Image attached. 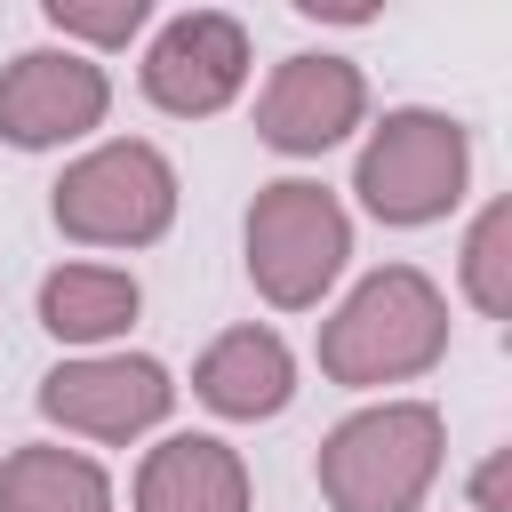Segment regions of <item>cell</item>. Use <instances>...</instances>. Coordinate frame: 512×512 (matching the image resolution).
<instances>
[{"instance_id": "obj_1", "label": "cell", "mask_w": 512, "mask_h": 512, "mask_svg": "<svg viewBox=\"0 0 512 512\" xmlns=\"http://www.w3.org/2000/svg\"><path fill=\"white\" fill-rule=\"evenodd\" d=\"M448 352V296L416 272V264H384L368 272L328 320H320V376L376 392V384H408L424 368H440Z\"/></svg>"}, {"instance_id": "obj_2", "label": "cell", "mask_w": 512, "mask_h": 512, "mask_svg": "<svg viewBox=\"0 0 512 512\" xmlns=\"http://www.w3.org/2000/svg\"><path fill=\"white\" fill-rule=\"evenodd\" d=\"M440 448H448V424L432 400H376L320 440L312 480L328 512H416L440 480Z\"/></svg>"}, {"instance_id": "obj_3", "label": "cell", "mask_w": 512, "mask_h": 512, "mask_svg": "<svg viewBox=\"0 0 512 512\" xmlns=\"http://www.w3.org/2000/svg\"><path fill=\"white\" fill-rule=\"evenodd\" d=\"M472 184V136L464 120L432 112V104H400L368 128L360 144V168H352V192L376 224H440Z\"/></svg>"}, {"instance_id": "obj_4", "label": "cell", "mask_w": 512, "mask_h": 512, "mask_svg": "<svg viewBox=\"0 0 512 512\" xmlns=\"http://www.w3.org/2000/svg\"><path fill=\"white\" fill-rule=\"evenodd\" d=\"M48 216L64 240L80 248H152L168 224H176V168L160 144L144 136H112L96 152H80L56 192H48Z\"/></svg>"}, {"instance_id": "obj_5", "label": "cell", "mask_w": 512, "mask_h": 512, "mask_svg": "<svg viewBox=\"0 0 512 512\" xmlns=\"http://www.w3.org/2000/svg\"><path fill=\"white\" fill-rule=\"evenodd\" d=\"M352 256V216L328 184L280 176L248 200V280L280 312H312Z\"/></svg>"}, {"instance_id": "obj_6", "label": "cell", "mask_w": 512, "mask_h": 512, "mask_svg": "<svg viewBox=\"0 0 512 512\" xmlns=\"http://www.w3.org/2000/svg\"><path fill=\"white\" fill-rule=\"evenodd\" d=\"M176 408V376L152 352H80L40 376V416L80 440H136Z\"/></svg>"}, {"instance_id": "obj_7", "label": "cell", "mask_w": 512, "mask_h": 512, "mask_svg": "<svg viewBox=\"0 0 512 512\" xmlns=\"http://www.w3.org/2000/svg\"><path fill=\"white\" fill-rule=\"evenodd\" d=\"M144 96L176 120H208L248 88V24L224 8H184L144 48Z\"/></svg>"}, {"instance_id": "obj_8", "label": "cell", "mask_w": 512, "mask_h": 512, "mask_svg": "<svg viewBox=\"0 0 512 512\" xmlns=\"http://www.w3.org/2000/svg\"><path fill=\"white\" fill-rule=\"evenodd\" d=\"M104 112H112V80L80 48H24L0 72V144L16 152H56L104 128Z\"/></svg>"}, {"instance_id": "obj_9", "label": "cell", "mask_w": 512, "mask_h": 512, "mask_svg": "<svg viewBox=\"0 0 512 512\" xmlns=\"http://www.w3.org/2000/svg\"><path fill=\"white\" fill-rule=\"evenodd\" d=\"M368 120V80L352 56H280L256 96V136L288 160H320Z\"/></svg>"}, {"instance_id": "obj_10", "label": "cell", "mask_w": 512, "mask_h": 512, "mask_svg": "<svg viewBox=\"0 0 512 512\" xmlns=\"http://www.w3.org/2000/svg\"><path fill=\"white\" fill-rule=\"evenodd\" d=\"M192 400L224 424H256L280 416L296 400V352L272 328H224L200 360H192Z\"/></svg>"}, {"instance_id": "obj_11", "label": "cell", "mask_w": 512, "mask_h": 512, "mask_svg": "<svg viewBox=\"0 0 512 512\" xmlns=\"http://www.w3.org/2000/svg\"><path fill=\"white\" fill-rule=\"evenodd\" d=\"M136 512H248V464L216 432H168L136 464Z\"/></svg>"}, {"instance_id": "obj_12", "label": "cell", "mask_w": 512, "mask_h": 512, "mask_svg": "<svg viewBox=\"0 0 512 512\" xmlns=\"http://www.w3.org/2000/svg\"><path fill=\"white\" fill-rule=\"evenodd\" d=\"M136 312H144V288H136V272H120V264H56V272L40 280V328H48L56 344L96 352V344L128 336Z\"/></svg>"}, {"instance_id": "obj_13", "label": "cell", "mask_w": 512, "mask_h": 512, "mask_svg": "<svg viewBox=\"0 0 512 512\" xmlns=\"http://www.w3.org/2000/svg\"><path fill=\"white\" fill-rule=\"evenodd\" d=\"M0 512H112V480L80 448H8L0 456Z\"/></svg>"}, {"instance_id": "obj_14", "label": "cell", "mask_w": 512, "mask_h": 512, "mask_svg": "<svg viewBox=\"0 0 512 512\" xmlns=\"http://www.w3.org/2000/svg\"><path fill=\"white\" fill-rule=\"evenodd\" d=\"M464 296L488 320L512 312V200H488L472 216V232H464Z\"/></svg>"}, {"instance_id": "obj_15", "label": "cell", "mask_w": 512, "mask_h": 512, "mask_svg": "<svg viewBox=\"0 0 512 512\" xmlns=\"http://www.w3.org/2000/svg\"><path fill=\"white\" fill-rule=\"evenodd\" d=\"M64 40H88V48H128L152 16V0H48L40 8Z\"/></svg>"}, {"instance_id": "obj_16", "label": "cell", "mask_w": 512, "mask_h": 512, "mask_svg": "<svg viewBox=\"0 0 512 512\" xmlns=\"http://www.w3.org/2000/svg\"><path fill=\"white\" fill-rule=\"evenodd\" d=\"M472 504H480V512H504V456H488V464H480V480H472Z\"/></svg>"}]
</instances>
